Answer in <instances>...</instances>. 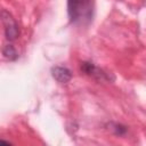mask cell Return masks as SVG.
I'll list each match as a JSON object with an SVG mask.
<instances>
[{"mask_svg": "<svg viewBox=\"0 0 146 146\" xmlns=\"http://www.w3.org/2000/svg\"><path fill=\"white\" fill-rule=\"evenodd\" d=\"M113 129H114L115 133H116V135H119V136L124 135V133H125V131H127V128H125V127H122L121 124H115Z\"/></svg>", "mask_w": 146, "mask_h": 146, "instance_id": "6", "label": "cell"}, {"mask_svg": "<svg viewBox=\"0 0 146 146\" xmlns=\"http://www.w3.org/2000/svg\"><path fill=\"white\" fill-rule=\"evenodd\" d=\"M81 71L87 75H90L97 80H100V81L108 80V75L104 71H102L99 67H97L94 63H90V62H83L81 64Z\"/></svg>", "mask_w": 146, "mask_h": 146, "instance_id": "3", "label": "cell"}, {"mask_svg": "<svg viewBox=\"0 0 146 146\" xmlns=\"http://www.w3.org/2000/svg\"><path fill=\"white\" fill-rule=\"evenodd\" d=\"M67 14L73 24H88L94 14V0H67Z\"/></svg>", "mask_w": 146, "mask_h": 146, "instance_id": "1", "label": "cell"}, {"mask_svg": "<svg viewBox=\"0 0 146 146\" xmlns=\"http://www.w3.org/2000/svg\"><path fill=\"white\" fill-rule=\"evenodd\" d=\"M51 75L59 83H67L72 79V73L70 68L65 66H59V65L54 66L51 68Z\"/></svg>", "mask_w": 146, "mask_h": 146, "instance_id": "4", "label": "cell"}, {"mask_svg": "<svg viewBox=\"0 0 146 146\" xmlns=\"http://www.w3.org/2000/svg\"><path fill=\"white\" fill-rule=\"evenodd\" d=\"M0 18H1V22L5 26V35H6V39L9 40V41H14L18 34H19V30H18V24L17 22L15 21V18L13 17V15L2 9L0 11Z\"/></svg>", "mask_w": 146, "mask_h": 146, "instance_id": "2", "label": "cell"}, {"mask_svg": "<svg viewBox=\"0 0 146 146\" xmlns=\"http://www.w3.org/2000/svg\"><path fill=\"white\" fill-rule=\"evenodd\" d=\"M0 144H6V145H9V144H11L10 141H7V140H1L0 139Z\"/></svg>", "mask_w": 146, "mask_h": 146, "instance_id": "7", "label": "cell"}, {"mask_svg": "<svg viewBox=\"0 0 146 146\" xmlns=\"http://www.w3.org/2000/svg\"><path fill=\"white\" fill-rule=\"evenodd\" d=\"M2 54L9 60H15L18 57V54L13 44H5L2 48Z\"/></svg>", "mask_w": 146, "mask_h": 146, "instance_id": "5", "label": "cell"}]
</instances>
